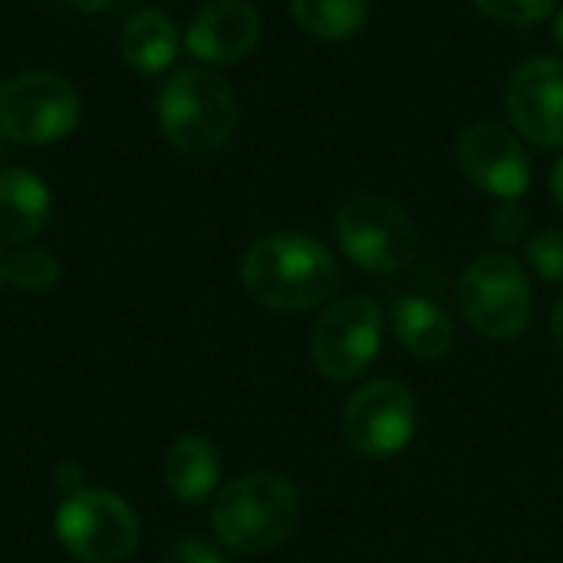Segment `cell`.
Returning a JSON list of instances; mask_svg holds the SVG:
<instances>
[{
	"label": "cell",
	"mask_w": 563,
	"mask_h": 563,
	"mask_svg": "<svg viewBox=\"0 0 563 563\" xmlns=\"http://www.w3.org/2000/svg\"><path fill=\"white\" fill-rule=\"evenodd\" d=\"M241 284L247 297L267 310L303 313L336 297L340 267L320 241L300 231H274L247 247Z\"/></svg>",
	"instance_id": "cell-1"
},
{
	"label": "cell",
	"mask_w": 563,
	"mask_h": 563,
	"mask_svg": "<svg viewBox=\"0 0 563 563\" xmlns=\"http://www.w3.org/2000/svg\"><path fill=\"white\" fill-rule=\"evenodd\" d=\"M155 115L178 152L214 155L238 129V96L208 66H185L162 82Z\"/></svg>",
	"instance_id": "cell-2"
},
{
	"label": "cell",
	"mask_w": 563,
	"mask_h": 563,
	"mask_svg": "<svg viewBox=\"0 0 563 563\" xmlns=\"http://www.w3.org/2000/svg\"><path fill=\"white\" fill-rule=\"evenodd\" d=\"M300 521L297 488L274 472H251L221 488L211 508V528L221 544L241 554L280 548Z\"/></svg>",
	"instance_id": "cell-3"
},
{
	"label": "cell",
	"mask_w": 563,
	"mask_h": 563,
	"mask_svg": "<svg viewBox=\"0 0 563 563\" xmlns=\"http://www.w3.org/2000/svg\"><path fill=\"white\" fill-rule=\"evenodd\" d=\"M459 307L482 336L518 340L534 317L531 277L511 254H482L459 280Z\"/></svg>",
	"instance_id": "cell-4"
},
{
	"label": "cell",
	"mask_w": 563,
	"mask_h": 563,
	"mask_svg": "<svg viewBox=\"0 0 563 563\" xmlns=\"http://www.w3.org/2000/svg\"><path fill=\"white\" fill-rule=\"evenodd\" d=\"M336 238L343 254L366 274H396L409 267L419 251V234L409 211L373 191H360L340 208Z\"/></svg>",
	"instance_id": "cell-5"
},
{
	"label": "cell",
	"mask_w": 563,
	"mask_h": 563,
	"mask_svg": "<svg viewBox=\"0 0 563 563\" xmlns=\"http://www.w3.org/2000/svg\"><path fill=\"white\" fill-rule=\"evenodd\" d=\"M79 122L76 86L49 69L13 73L0 86V135L23 145L66 139Z\"/></svg>",
	"instance_id": "cell-6"
},
{
	"label": "cell",
	"mask_w": 563,
	"mask_h": 563,
	"mask_svg": "<svg viewBox=\"0 0 563 563\" xmlns=\"http://www.w3.org/2000/svg\"><path fill=\"white\" fill-rule=\"evenodd\" d=\"M53 531L79 563H122L139 548V518L129 501L102 488L63 498Z\"/></svg>",
	"instance_id": "cell-7"
},
{
	"label": "cell",
	"mask_w": 563,
	"mask_h": 563,
	"mask_svg": "<svg viewBox=\"0 0 563 563\" xmlns=\"http://www.w3.org/2000/svg\"><path fill=\"white\" fill-rule=\"evenodd\" d=\"M383 346V310L373 297H336L323 307L310 353L313 366L330 383H350L363 376Z\"/></svg>",
	"instance_id": "cell-8"
},
{
	"label": "cell",
	"mask_w": 563,
	"mask_h": 563,
	"mask_svg": "<svg viewBox=\"0 0 563 563\" xmlns=\"http://www.w3.org/2000/svg\"><path fill=\"white\" fill-rule=\"evenodd\" d=\"M419 426L416 396L406 383L373 379L360 386L343 409V435L363 459H393L409 449Z\"/></svg>",
	"instance_id": "cell-9"
},
{
	"label": "cell",
	"mask_w": 563,
	"mask_h": 563,
	"mask_svg": "<svg viewBox=\"0 0 563 563\" xmlns=\"http://www.w3.org/2000/svg\"><path fill=\"white\" fill-rule=\"evenodd\" d=\"M505 112L531 145L563 148V59L531 56L518 63L505 86Z\"/></svg>",
	"instance_id": "cell-10"
},
{
	"label": "cell",
	"mask_w": 563,
	"mask_h": 563,
	"mask_svg": "<svg viewBox=\"0 0 563 563\" xmlns=\"http://www.w3.org/2000/svg\"><path fill=\"white\" fill-rule=\"evenodd\" d=\"M455 155L468 181L501 201H518L531 188V155L525 142L498 122H472L459 135Z\"/></svg>",
	"instance_id": "cell-11"
},
{
	"label": "cell",
	"mask_w": 563,
	"mask_h": 563,
	"mask_svg": "<svg viewBox=\"0 0 563 563\" xmlns=\"http://www.w3.org/2000/svg\"><path fill=\"white\" fill-rule=\"evenodd\" d=\"M264 20L251 0H208L185 30V46L205 66L244 59L261 40Z\"/></svg>",
	"instance_id": "cell-12"
},
{
	"label": "cell",
	"mask_w": 563,
	"mask_h": 563,
	"mask_svg": "<svg viewBox=\"0 0 563 563\" xmlns=\"http://www.w3.org/2000/svg\"><path fill=\"white\" fill-rule=\"evenodd\" d=\"M53 195L30 168L0 172V241H30L49 221Z\"/></svg>",
	"instance_id": "cell-13"
},
{
	"label": "cell",
	"mask_w": 563,
	"mask_h": 563,
	"mask_svg": "<svg viewBox=\"0 0 563 563\" xmlns=\"http://www.w3.org/2000/svg\"><path fill=\"white\" fill-rule=\"evenodd\" d=\"M221 482V455L205 435H181L165 452V485L181 505H201Z\"/></svg>",
	"instance_id": "cell-14"
},
{
	"label": "cell",
	"mask_w": 563,
	"mask_h": 563,
	"mask_svg": "<svg viewBox=\"0 0 563 563\" xmlns=\"http://www.w3.org/2000/svg\"><path fill=\"white\" fill-rule=\"evenodd\" d=\"M119 49L122 59L142 73V76H158L175 63L178 53V26L168 13L162 10H139L129 16V23L119 33Z\"/></svg>",
	"instance_id": "cell-15"
},
{
	"label": "cell",
	"mask_w": 563,
	"mask_h": 563,
	"mask_svg": "<svg viewBox=\"0 0 563 563\" xmlns=\"http://www.w3.org/2000/svg\"><path fill=\"white\" fill-rule=\"evenodd\" d=\"M393 330L406 353H412L416 360H442L455 343L452 317L429 297L416 294L393 303Z\"/></svg>",
	"instance_id": "cell-16"
},
{
	"label": "cell",
	"mask_w": 563,
	"mask_h": 563,
	"mask_svg": "<svg viewBox=\"0 0 563 563\" xmlns=\"http://www.w3.org/2000/svg\"><path fill=\"white\" fill-rule=\"evenodd\" d=\"M290 13L300 30L317 40H353L369 20L366 0H290Z\"/></svg>",
	"instance_id": "cell-17"
},
{
	"label": "cell",
	"mask_w": 563,
	"mask_h": 563,
	"mask_svg": "<svg viewBox=\"0 0 563 563\" xmlns=\"http://www.w3.org/2000/svg\"><path fill=\"white\" fill-rule=\"evenodd\" d=\"M7 280L16 290L43 294L59 280V261L43 247H20L7 254Z\"/></svg>",
	"instance_id": "cell-18"
},
{
	"label": "cell",
	"mask_w": 563,
	"mask_h": 563,
	"mask_svg": "<svg viewBox=\"0 0 563 563\" xmlns=\"http://www.w3.org/2000/svg\"><path fill=\"white\" fill-rule=\"evenodd\" d=\"M525 261L541 280L563 284V228H551L531 238L525 247Z\"/></svg>",
	"instance_id": "cell-19"
},
{
	"label": "cell",
	"mask_w": 563,
	"mask_h": 563,
	"mask_svg": "<svg viewBox=\"0 0 563 563\" xmlns=\"http://www.w3.org/2000/svg\"><path fill=\"white\" fill-rule=\"evenodd\" d=\"M475 7L495 23L531 26L538 20H548L554 13L558 0H475Z\"/></svg>",
	"instance_id": "cell-20"
},
{
	"label": "cell",
	"mask_w": 563,
	"mask_h": 563,
	"mask_svg": "<svg viewBox=\"0 0 563 563\" xmlns=\"http://www.w3.org/2000/svg\"><path fill=\"white\" fill-rule=\"evenodd\" d=\"M525 231H528V211L518 201H501L492 214V234L501 244H515L525 238Z\"/></svg>",
	"instance_id": "cell-21"
},
{
	"label": "cell",
	"mask_w": 563,
	"mask_h": 563,
	"mask_svg": "<svg viewBox=\"0 0 563 563\" xmlns=\"http://www.w3.org/2000/svg\"><path fill=\"white\" fill-rule=\"evenodd\" d=\"M162 563H228V558L201 538H181L165 551Z\"/></svg>",
	"instance_id": "cell-22"
},
{
	"label": "cell",
	"mask_w": 563,
	"mask_h": 563,
	"mask_svg": "<svg viewBox=\"0 0 563 563\" xmlns=\"http://www.w3.org/2000/svg\"><path fill=\"white\" fill-rule=\"evenodd\" d=\"M53 482H56V488L69 498V495H76V492L86 488V472H82L73 459H63V462L53 468Z\"/></svg>",
	"instance_id": "cell-23"
},
{
	"label": "cell",
	"mask_w": 563,
	"mask_h": 563,
	"mask_svg": "<svg viewBox=\"0 0 563 563\" xmlns=\"http://www.w3.org/2000/svg\"><path fill=\"white\" fill-rule=\"evenodd\" d=\"M551 195H554V201L563 208V155L554 162V168H551Z\"/></svg>",
	"instance_id": "cell-24"
},
{
	"label": "cell",
	"mask_w": 563,
	"mask_h": 563,
	"mask_svg": "<svg viewBox=\"0 0 563 563\" xmlns=\"http://www.w3.org/2000/svg\"><path fill=\"white\" fill-rule=\"evenodd\" d=\"M69 7H76V10H82V13H99V10H106L112 0H66Z\"/></svg>",
	"instance_id": "cell-25"
},
{
	"label": "cell",
	"mask_w": 563,
	"mask_h": 563,
	"mask_svg": "<svg viewBox=\"0 0 563 563\" xmlns=\"http://www.w3.org/2000/svg\"><path fill=\"white\" fill-rule=\"evenodd\" d=\"M551 333H554L558 346L563 350V300H558V307H554V317H551Z\"/></svg>",
	"instance_id": "cell-26"
},
{
	"label": "cell",
	"mask_w": 563,
	"mask_h": 563,
	"mask_svg": "<svg viewBox=\"0 0 563 563\" xmlns=\"http://www.w3.org/2000/svg\"><path fill=\"white\" fill-rule=\"evenodd\" d=\"M551 30H554V43L563 49V10L554 13V26H551Z\"/></svg>",
	"instance_id": "cell-27"
},
{
	"label": "cell",
	"mask_w": 563,
	"mask_h": 563,
	"mask_svg": "<svg viewBox=\"0 0 563 563\" xmlns=\"http://www.w3.org/2000/svg\"><path fill=\"white\" fill-rule=\"evenodd\" d=\"M0 280H7V251L0 247Z\"/></svg>",
	"instance_id": "cell-28"
}]
</instances>
